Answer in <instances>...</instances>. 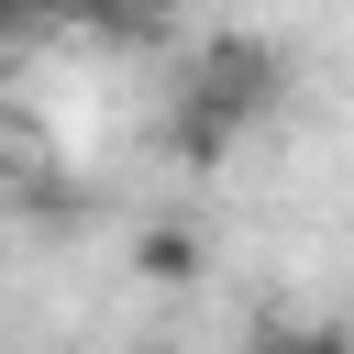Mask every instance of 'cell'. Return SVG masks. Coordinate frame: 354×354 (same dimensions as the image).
Returning a JSON list of instances; mask_svg holds the SVG:
<instances>
[{
	"label": "cell",
	"mask_w": 354,
	"mask_h": 354,
	"mask_svg": "<svg viewBox=\"0 0 354 354\" xmlns=\"http://www.w3.org/2000/svg\"><path fill=\"white\" fill-rule=\"evenodd\" d=\"M254 354H354V343H332V332H277V343H254Z\"/></svg>",
	"instance_id": "1"
}]
</instances>
